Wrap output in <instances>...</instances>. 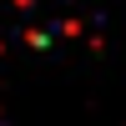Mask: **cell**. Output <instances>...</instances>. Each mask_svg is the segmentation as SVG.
Returning <instances> with one entry per match:
<instances>
[{
  "mask_svg": "<svg viewBox=\"0 0 126 126\" xmlns=\"http://www.w3.org/2000/svg\"><path fill=\"white\" fill-rule=\"evenodd\" d=\"M0 126H5V116H0Z\"/></svg>",
  "mask_w": 126,
  "mask_h": 126,
  "instance_id": "cell-1",
  "label": "cell"
}]
</instances>
